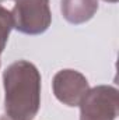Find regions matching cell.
Listing matches in <instances>:
<instances>
[{
  "mask_svg": "<svg viewBox=\"0 0 119 120\" xmlns=\"http://www.w3.org/2000/svg\"><path fill=\"white\" fill-rule=\"evenodd\" d=\"M1 120H7V119H6V117H3V119H1Z\"/></svg>",
  "mask_w": 119,
  "mask_h": 120,
  "instance_id": "ba28073f",
  "label": "cell"
},
{
  "mask_svg": "<svg viewBox=\"0 0 119 120\" xmlns=\"http://www.w3.org/2000/svg\"><path fill=\"white\" fill-rule=\"evenodd\" d=\"M1 1H4V0H0V3H1Z\"/></svg>",
  "mask_w": 119,
  "mask_h": 120,
  "instance_id": "9c48e42d",
  "label": "cell"
},
{
  "mask_svg": "<svg viewBox=\"0 0 119 120\" xmlns=\"http://www.w3.org/2000/svg\"><path fill=\"white\" fill-rule=\"evenodd\" d=\"M60 10L70 24H84L94 17L98 10V0H62Z\"/></svg>",
  "mask_w": 119,
  "mask_h": 120,
  "instance_id": "5b68a950",
  "label": "cell"
},
{
  "mask_svg": "<svg viewBox=\"0 0 119 120\" xmlns=\"http://www.w3.org/2000/svg\"><path fill=\"white\" fill-rule=\"evenodd\" d=\"M11 17L14 28L27 35H39L49 28L52 13L49 0H14Z\"/></svg>",
  "mask_w": 119,
  "mask_h": 120,
  "instance_id": "7a4b0ae2",
  "label": "cell"
},
{
  "mask_svg": "<svg viewBox=\"0 0 119 120\" xmlns=\"http://www.w3.org/2000/svg\"><path fill=\"white\" fill-rule=\"evenodd\" d=\"M80 120H115L118 116V90L112 85H98L86 92L79 103Z\"/></svg>",
  "mask_w": 119,
  "mask_h": 120,
  "instance_id": "3957f363",
  "label": "cell"
},
{
  "mask_svg": "<svg viewBox=\"0 0 119 120\" xmlns=\"http://www.w3.org/2000/svg\"><path fill=\"white\" fill-rule=\"evenodd\" d=\"M13 28H14V25H13L11 13L7 8H4L3 6H0V55L3 53V50L6 48V43L8 41L10 32Z\"/></svg>",
  "mask_w": 119,
  "mask_h": 120,
  "instance_id": "8992f818",
  "label": "cell"
},
{
  "mask_svg": "<svg viewBox=\"0 0 119 120\" xmlns=\"http://www.w3.org/2000/svg\"><path fill=\"white\" fill-rule=\"evenodd\" d=\"M4 110L8 120H32L41 106V74L27 60L11 63L3 73Z\"/></svg>",
  "mask_w": 119,
  "mask_h": 120,
  "instance_id": "6da1fadb",
  "label": "cell"
},
{
  "mask_svg": "<svg viewBox=\"0 0 119 120\" xmlns=\"http://www.w3.org/2000/svg\"><path fill=\"white\" fill-rule=\"evenodd\" d=\"M52 90L58 101L66 106H79L80 101L90 90L87 78L77 70H60L52 80Z\"/></svg>",
  "mask_w": 119,
  "mask_h": 120,
  "instance_id": "277c9868",
  "label": "cell"
},
{
  "mask_svg": "<svg viewBox=\"0 0 119 120\" xmlns=\"http://www.w3.org/2000/svg\"><path fill=\"white\" fill-rule=\"evenodd\" d=\"M104 1H108V3H116L118 0H104Z\"/></svg>",
  "mask_w": 119,
  "mask_h": 120,
  "instance_id": "52a82bcc",
  "label": "cell"
}]
</instances>
